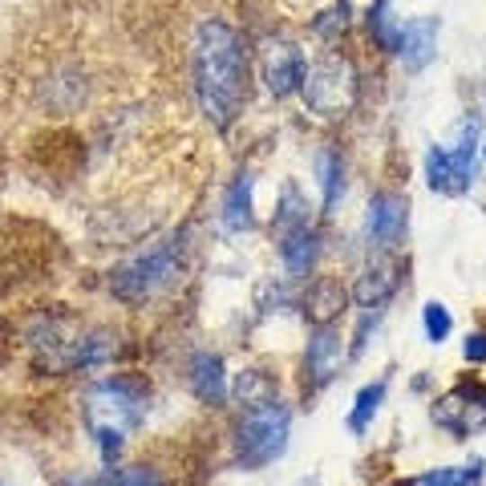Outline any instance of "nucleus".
Wrapping results in <instances>:
<instances>
[{"label":"nucleus","instance_id":"obj_1","mask_svg":"<svg viewBox=\"0 0 486 486\" xmlns=\"http://www.w3.org/2000/svg\"><path fill=\"white\" fill-rule=\"evenodd\" d=\"M194 89L219 130L239 118L248 102V45L223 21H202L194 32Z\"/></svg>","mask_w":486,"mask_h":486},{"label":"nucleus","instance_id":"obj_2","mask_svg":"<svg viewBox=\"0 0 486 486\" xmlns=\"http://www.w3.org/2000/svg\"><path fill=\"white\" fill-rule=\"evenodd\" d=\"M288 426H292V418L284 405H275V401L256 405L239 421V429H235V450H239L243 466L256 470V466H267V462L284 458V450H288Z\"/></svg>","mask_w":486,"mask_h":486},{"label":"nucleus","instance_id":"obj_3","mask_svg":"<svg viewBox=\"0 0 486 486\" xmlns=\"http://www.w3.org/2000/svg\"><path fill=\"white\" fill-rule=\"evenodd\" d=\"M178 275V248L175 243H154L142 256H134L130 264H122L113 272V296L142 304V300L158 296L170 280Z\"/></svg>","mask_w":486,"mask_h":486},{"label":"nucleus","instance_id":"obj_4","mask_svg":"<svg viewBox=\"0 0 486 486\" xmlns=\"http://www.w3.org/2000/svg\"><path fill=\"white\" fill-rule=\"evenodd\" d=\"M304 97L320 118H340L353 105L356 81H353V65L340 53H324L312 69H304Z\"/></svg>","mask_w":486,"mask_h":486},{"label":"nucleus","instance_id":"obj_5","mask_svg":"<svg viewBox=\"0 0 486 486\" xmlns=\"http://www.w3.org/2000/svg\"><path fill=\"white\" fill-rule=\"evenodd\" d=\"M89 421H94V429H118V434H126V429H134L142 421V401H138V393L126 381H105L89 397Z\"/></svg>","mask_w":486,"mask_h":486},{"label":"nucleus","instance_id":"obj_6","mask_svg":"<svg viewBox=\"0 0 486 486\" xmlns=\"http://www.w3.org/2000/svg\"><path fill=\"white\" fill-rule=\"evenodd\" d=\"M434 421L450 434H470L486 421V385H458L434 405Z\"/></svg>","mask_w":486,"mask_h":486},{"label":"nucleus","instance_id":"obj_7","mask_svg":"<svg viewBox=\"0 0 486 486\" xmlns=\"http://www.w3.org/2000/svg\"><path fill=\"white\" fill-rule=\"evenodd\" d=\"M264 81L275 97H288L304 86V53L292 40H267L264 45Z\"/></svg>","mask_w":486,"mask_h":486},{"label":"nucleus","instance_id":"obj_8","mask_svg":"<svg viewBox=\"0 0 486 486\" xmlns=\"http://www.w3.org/2000/svg\"><path fill=\"white\" fill-rule=\"evenodd\" d=\"M364 227H369V239L377 243V248H393L405 231V199H397V194H377V199L369 202Z\"/></svg>","mask_w":486,"mask_h":486},{"label":"nucleus","instance_id":"obj_9","mask_svg":"<svg viewBox=\"0 0 486 486\" xmlns=\"http://www.w3.org/2000/svg\"><path fill=\"white\" fill-rule=\"evenodd\" d=\"M397 53L405 57V69H426L429 57L437 53V21L434 16H413L410 24L401 29V45H397Z\"/></svg>","mask_w":486,"mask_h":486},{"label":"nucleus","instance_id":"obj_10","mask_svg":"<svg viewBox=\"0 0 486 486\" xmlns=\"http://www.w3.org/2000/svg\"><path fill=\"white\" fill-rule=\"evenodd\" d=\"M340 356H345L340 337L328 328V324H320V328L312 332V340H308V373H312L316 385L332 381V373L340 369Z\"/></svg>","mask_w":486,"mask_h":486},{"label":"nucleus","instance_id":"obj_11","mask_svg":"<svg viewBox=\"0 0 486 486\" xmlns=\"http://www.w3.org/2000/svg\"><path fill=\"white\" fill-rule=\"evenodd\" d=\"M191 385L194 393L202 397L207 405H219L227 397V377H223V361L215 353H199L191 364Z\"/></svg>","mask_w":486,"mask_h":486},{"label":"nucleus","instance_id":"obj_12","mask_svg":"<svg viewBox=\"0 0 486 486\" xmlns=\"http://www.w3.org/2000/svg\"><path fill=\"white\" fill-rule=\"evenodd\" d=\"M345 288H340V280H332V275H324V280H316L312 288H308V296H304V312L312 316L316 324H328L332 316L345 308Z\"/></svg>","mask_w":486,"mask_h":486},{"label":"nucleus","instance_id":"obj_13","mask_svg":"<svg viewBox=\"0 0 486 486\" xmlns=\"http://www.w3.org/2000/svg\"><path fill=\"white\" fill-rule=\"evenodd\" d=\"M280 256H284V267H288L292 275H304L308 264L316 259V231L312 227H296V231L284 235L280 243Z\"/></svg>","mask_w":486,"mask_h":486},{"label":"nucleus","instance_id":"obj_14","mask_svg":"<svg viewBox=\"0 0 486 486\" xmlns=\"http://www.w3.org/2000/svg\"><path fill=\"white\" fill-rule=\"evenodd\" d=\"M223 223H227V231H248V227L256 223V215H251V175H239L235 186L227 191Z\"/></svg>","mask_w":486,"mask_h":486},{"label":"nucleus","instance_id":"obj_15","mask_svg":"<svg viewBox=\"0 0 486 486\" xmlns=\"http://www.w3.org/2000/svg\"><path fill=\"white\" fill-rule=\"evenodd\" d=\"M426 178H429V186H434V191H442V194L466 191L462 175L454 170V162H450V150H442V146H434V150L426 154Z\"/></svg>","mask_w":486,"mask_h":486},{"label":"nucleus","instance_id":"obj_16","mask_svg":"<svg viewBox=\"0 0 486 486\" xmlns=\"http://www.w3.org/2000/svg\"><path fill=\"white\" fill-rule=\"evenodd\" d=\"M478 130H482V122H478V113L474 118H466L458 126V146L450 150V162H454V170L462 175V183L470 186V178H474V146H478Z\"/></svg>","mask_w":486,"mask_h":486},{"label":"nucleus","instance_id":"obj_17","mask_svg":"<svg viewBox=\"0 0 486 486\" xmlns=\"http://www.w3.org/2000/svg\"><path fill=\"white\" fill-rule=\"evenodd\" d=\"M393 284H397L393 267H369V272L361 275V284H356V304L381 308L389 300V292H393Z\"/></svg>","mask_w":486,"mask_h":486},{"label":"nucleus","instance_id":"obj_18","mask_svg":"<svg viewBox=\"0 0 486 486\" xmlns=\"http://www.w3.org/2000/svg\"><path fill=\"white\" fill-rule=\"evenodd\" d=\"M381 401H385V381H373V385H364L361 393H356L353 413H348V429H353V434H364V429H369V421L377 418Z\"/></svg>","mask_w":486,"mask_h":486},{"label":"nucleus","instance_id":"obj_19","mask_svg":"<svg viewBox=\"0 0 486 486\" xmlns=\"http://www.w3.org/2000/svg\"><path fill=\"white\" fill-rule=\"evenodd\" d=\"M320 170H324V215H337L340 194H345V162L337 154H324Z\"/></svg>","mask_w":486,"mask_h":486},{"label":"nucleus","instance_id":"obj_20","mask_svg":"<svg viewBox=\"0 0 486 486\" xmlns=\"http://www.w3.org/2000/svg\"><path fill=\"white\" fill-rule=\"evenodd\" d=\"M482 482V458H474V466L466 470H429L413 486H478Z\"/></svg>","mask_w":486,"mask_h":486},{"label":"nucleus","instance_id":"obj_21","mask_svg":"<svg viewBox=\"0 0 486 486\" xmlns=\"http://www.w3.org/2000/svg\"><path fill=\"white\" fill-rule=\"evenodd\" d=\"M235 393H239V401H243V405H251V410H256V405H267V401H272L275 385L264 377V373L251 369V373H243V377L235 381Z\"/></svg>","mask_w":486,"mask_h":486},{"label":"nucleus","instance_id":"obj_22","mask_svg":"<svg viewBox=\"0 0 486 486\" xmlns=\"http://www.w3.org/2000/svg\"><path fill=\"white\" fill-rule=\"evenodd\" d=\"M369 29H373V37H377L385 49H397V45H401V29L393 24L389 0H377V4L369 8Z\"/></svg>","mask_w":486,"mask_h":486},{"label":"nucleus","instance_id":"obj_23","mask_svg":"<svg viewBox=\"0 0 486 486\" xmlns=\"http://www.w3.org/2000/svg\"><path fill=\"white\" fill-rule=\"evenodd\" d=\"M426 337L434 340V345H442L446 337H450V312H446V304H426Z\"/></svg>","mask_w":486,"mask_h":486},{"label":"nucleus","instance_id":"obj_24","mask_svg":"<svg viewBox=\"0 0 486 486\" xmlns=\"http://www.w3.org/2000/svg\"><path fill=\"white\" fill-rule=\"evenodd\" d=\"M296 227H308V223H304V207H300L296 186H288V191H284V211H280V231L288 235V231H296Z\"/></svg>","mask_w":486,"mask_h":486},{"label":"nucleus","instance_id":"obj_25","mask_svg":"<svg viewBox=\"0 0 486 486\" xmlns=\"http://www.w3.org/2000/svg\"><path fill=\"white\" fill-rule=\"evenodd\" d=\"M105 486H162V482L154 470L134 466V470H122V474H105Z\"/></svg>","mask_w":486,"mask_h":486},{"label":"nucleus","instance_id":"obj_26","mask_svg":"<svg viewBox=\"0 0 486 486\" xmlns=\"http://www.w3.org/2000/svg\"><path fill=\"white\" fill-rule=\"evenodd\" d=\"M348 24V4L345 0H340L337 8H332V13H324V21H316V32H324V37H332V32L337 29H345Z\"/></svg>","mask_w":486,"mask_h":486},{"label":"nucleus","instance_id":"obj_27","mask_svg":"<svg viewBox=\"0 0 486 486\" xmlns=\"http://www.w3.org/2000/svg\"><path fill=\"white\" fill-rule=\"evenodd\" d=\"M462 353H466L470 364H482L486 361V332H470L466 345H462Z\"/></svg>","mask_w":486,"mask_h":486},{"label":"nucleus","instance_id":"obj_28","mask_svg":"<svg viewBox=\"0 0 486 486\" xmlns=\"http://www.w3.org/2000/svg\"><path fill=\"white\" fill-rule=\"evenodd\" d=\"M482 154H486V150H482Z\"/></svg>","mask_w":486,"mask_h":486}]
</instances>
